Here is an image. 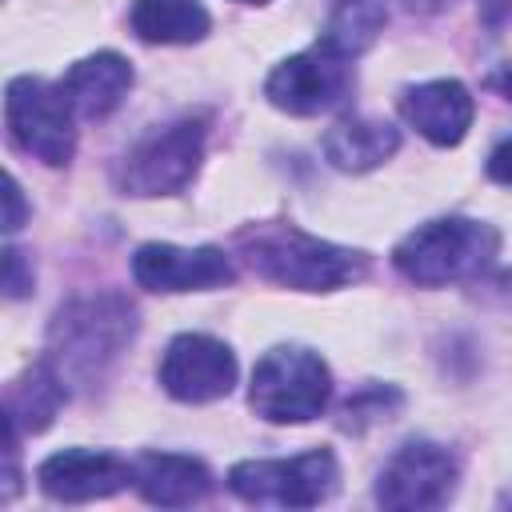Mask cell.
<instances>
[{
    "label": "cell",
    "instance_id": "obj_1",
    "mask_svg": "<svg viewBox=\"0 0 512 512\" xmlns=\"http://www.w3.org/2000/svg\"><path fill=\"white\" fill-rule=\"evenodd\" d=\"M140 332V312L124 292H92L56 308L48 324V364L68 388H96Z\"/></svg>",
    "mask_w": 512,
    "mask_h": 512
},
{
    "label": "cell",
    "instance_id": "obj_2",
    "mask_svg": "<svg viewBox=\"0 0 512 512\" xmlns=\"http://www.w3.org/2000/svg\"><path fill=\"white\" fill-rule=\"evenodd\" d=\"M236 248L256 276L296 292H336L368 276V256L360 248L320 240L292 220L248 224L236 232Z\"/></svg>",
    "mask_w": 512,
    "mask_h": 512
},
{
    "label": "cell",
    "instance_id": "obj_3",
    "mask_svg": "<svg viewBox=\"0 0 512 512\" xmlns=\"http://www.w3.org/2000/svg\"><path fill=\"white\" fill-rule=\"evenodd\" d=\"M500 256V232L488 220L472 216H436L416 224L396 248L392 268L420 288H444L488 272Z\"/></svg>",
    "mask_w": 512,
    "mask_h": 512
},
{
    "label": "cell",
    "instance_id": "obj_4",
    "mask_svg": "<svg viewBox=\"0 0 512 512\" xmlns=\"http://www.w3.org/2000/svg\"><path fill=\"white\" fill-rule=\"evenodd\" d=\"M204 140H208V120L204 116H180L172 124H160L144 132L112 168V184L120 196H176L184 192L204 160Z\"/></svg>",
    "mask_w": 512,
    "mask_h": 512
},
{
    "label": "cell",
    "instance_id": "obj_5",
    "mask_svg": "<svg viewBox=\"0 0 512 512\" xmlns=\"http://www.w3.org/2000/svg\"><path fill=\"white\" fill-rule=\"evenodd\" d=\"M332 372L320 352L304 344H276L268 348L248 384V404L268 424H308L328 408Z\"/></svg>",
    "mask_w": 512,
    "mask_h": 512
},
{
    "label": "cell",
    "instance_id": "obj_6",
    "mask_svg": "<svg viewBox=\"0 0 512 512\" xmlns=\"http://www.w3.org/2000/svg\"><path fill=\"white\" fill-rule=\"evenodd\" d=\"M4 124L12 144L48 168H64L76 156V112L60 84L12 76L4 88Z\"/></svg>",
    "mask_w": 512,
    "mask_h": 512
},
{
    "label": "cell",
    "instance_id": "obj_7",
    "mask_svg": "<svg viewBox=\"0 0 512 512\" xmlns=\"http://www.w3.org/2000/svg\"><path fill=\"white\" fill-rule=\"evenodd\" d=\"M340 488V464L332 448H312L300 456L276 460H240L228 468V492L244 504H280V508H316Z\"/></svg>",
    "mask_w": 512,
    "mask_h": 512
},
{
    "label": "cell",
    "instance_id": "obj_8",
    "mask_svg": "<svg viewBox=\"0 0 512 512\" xmlns=\"http://www.w3.org/2000/svg\"><path fill=\"white\" fill-rule=\"evenodd\" d=\"M460 484V460L436 440H404L376 476V504L392 512H428L444 508Z\"/></svg>",
    "mask_w": 512,
    "mask_h": 512
},
{
    "label": "cell",
    "instance_id": "obj_9",
    "mask_svg": "<svg viewBox=\"0 0 512 512\" xmlns=\"http://www.w3.org/2000/svg\"><path fill=\"white\" fill-rule=\"evenodd\" d=\"M356 88L348 56L324 48L320 40L288 60H280L264 80V100L288 116H320L340 108Z\"/></svg>",
    "mask_w": 512,
    "mask_h": 512
},
{
    "label": "cell",
    "instance_id": "obj_10",
    "mask_svg": "<svg viewBox=\"0 0 512 512\" xmlns=\"http://www.w3.org/2000/svg\"><path fill=\"white\" fill-rule=\"evenodd\" d=\"M236 352L208 332H180L160 356V388L180 404H212L236 388Z\"/></svg>",
    "mask_w": 512,
    "mask_h": 512
},
{
    "label": "cell",
    "instance_id": "obj_11",
    "mask_svg": "<svg viewBox=\"0 0 512 512\" xmlns=\"http://www.w3.org/2000/svg\"><path fill=\"white\" fill-rule=\"evenodd\" d=\"M132 280L148 292H208L224 288L236 280L232 260L224 248L200 244V248H180V244H140L132 256Z\"/></svg>",
    "mask_w": 512,
    "mask_h": 512
},
{
    "label": "cell",
    "instance_id": "obj_12",
    "mask_svg": "<svg viewBox=\"0 0 512 512\" xmlns=\"http://www.w3.org/2000/svg\"><path fill=\"white\" fill-rule=\"evenodd\" d=\"M36 484L48 500L88 504L116 496L124 484H132V460L104 448H60L48 460H40Z\"/></svg>",
    "mask_w": 512,
    "mask_h": 512
},
{
    "label": "cell",
    "instance_id": "obj_13",
    "mask_svg": "<svg viewBox=\"0 0 512 512\" xmlns=\"http://www.w3.org/2000/svg\"><path fill=\"white\" fill-rule=\"evenodd\" d=\"M400 116L408 128H416L428 144L436 148H456L476 116V100L460 80H424V84H408L396 100Z\"/></svg>",
    "mask_w": 512,
    "mask_h": 512
},
{
    "label": "cell",
    "instance_id": "obj_14",
    "mask_svg": "<svg viewBox=\"0 0 512 512\" xmlns=\"http://www.w3.org/2000/svg\"><path fill=\"white\" fill-rule=\"evenodd\" d=\"M212 472L204 460L184 452H144L132 460V488L156 508H188L208 500Z\"/></svg>",
    "mask_w": 512,
    "mask_h": 512
},
{
    "label": "cell",
    "instance_id": "obj_15",
    "mask_svg": "<svg viewBox=\"0 0 512 512\" xmlns=\"http://www.w3.org/2000/svg\"><path fill=\"white\" fill-rule=\"evenodd\" d=\"M56 84L68 96L76 116L104 120L124 104V96L132 88V64L120 52H92V56L76 60Z\"/></svg>",
    "mask_w": 512,
    "mask_h": 512
},
{
    "label": "cell",
    "instance_id": "obj_16",
    "mask_svg": "<svg viewBox=\"0 0 512 512\" xmlns=\"http://www.w3.org/2000/svg\"><path fill=\"white\" fill-rule=\"evenodd\" d=\"M324 160L336 172H372L400 152V128L372 116H344L324 132Z\"/></svg>",
    "mask_w": 512,
    "mask_h": 512
},
{
    "label": "cell",
    "instance_id": "obj_17",
    "mask_svg": "<svg viewBox=\"0 0 512 512\" xmlns=\"http://www.w3.org/2000/svg\"><path fill=\"white\" fill-rule=\"evenodd\" d=\"M64 400H68V384L60 380V372L44 356V360L28 364L8 384V392H4V420L16 424L20 432L36 436V432H44L56 420V412L64 408Z\"/></svg>",
    "mask_w": 512,
    "mask_h": 512
},
{
    "label": "cell",
    "instance_id": "obj_18",
    "mask_svg": "<svg viewBox=\"0 0 512 512\" xmlns=\"http://www.w3.org/2000/svg\"><path fill=\"white\" fill-rule=\"evenodd\" d=\"M128 28L144 44H200L212 32V16L200 0H132Z\"/></svg>",
    "mask_w": 512,
    "mask_h": 512
},
{
    "label": "cell",
    "instance_id": "obj_19",
    "mask_svg": "<svg viewBox=\"0 0 512 512\" xmlns=\"http://www.w3.org/2000/svg\"><path fill=\"white\" fill-rule=\"evenodd\" d=\"M384 4L380 0H332L328 8V20H324V32H320V44L356 60L364 56L380 32H384Z\"/></svg>",
    "mask_w": 512,
    "mask_h": 512
},
{
    "label": "cell",
    "instance_id": "obj_20",
    "mask_svg": "<svg viewBox=\"0 0 512 512\" xmlns=\"http://www.w3.org/2000/svg\"><path fill=\"white\" fill-rule=\"evenodd\" d=\"M400 408H404V392L396 384H364V388H356L340 404L336 428L340 432H352V436H364L368 428L388 424L392 416H400Z\"/></svg>",
    "mask_w": 512,
    "mask_h": 512
},
{
    "label": "cell",
    "instance_id": "obj_21",
    "mask_svg": "<svg viewBox=\"0 0 512 512\" xmlns=\"http://www.w3.org/2000/svg\"><path fill=\"white\" fill-rule=\"evenodd\" d=\"M32 284H36V272H32L28 256L8 244V248H4V296H8V300H24V296L32 292Z\"/></svg>",
    "mask_w": 512,
    "mask_h": 512
},
{
    "label": "cell",
    "instance_id": "obj_22",
    "mask_svg": "<svg viewBox=\"0 0 512 512\" xmlns=\"http://www.w3.org/2000/svg\"><path fill=\"white\" fill-rule=\"evenodd\" d=\"M4 200H8L4 232H20L24 220H28V208H24V192H20V180H16V176H8V192H4Z\"/></svg>",
    "mask_w": 512,
    "mask_h": 512
},
{
    "label": "cell",
    "instance_id": "obj_23",
    "mask_svg": "<svg viewBox=\"0 0 512 512\" xmlns=\"http://www.w3.org/2000/svg\"><path fill=\"white\" fill-rule=\"evenodd\" d=\"M488 180H496V184H512V140H504V144H496L492 152H488Z\"/></svg>",
    "mask_w": 512,
    "mask_h": 512
},
{
    "label": "cell",
    "instance_id": "obj_24",
    "mask_svg": "<svg viewBox=\"0 0 512 512\" xmlns=\"http://www.w3.org/2000/svg\"><path fill=\"white\" fill-rule=\"evenodd\" d=\"M496 96H504V100H512V60L508 64H500L496 72H488V80H484Z\"/></svg>",
    "mask_w": 512,
    "mask_h": 512
},
{
    "label": "cell",
    "instance_id": "obj_25",
    "mask_svg": "<svg viewBox=\"0 0 512 512\" xmlns=\"http://www.w3.org/2000/svg\"><path fill=\"white\" fill-rule=\"evenodd\" d=\"M404 12H420V16H432V12H444V8H452L456 0H396Z\"/></svg>",
    "mask_w": 512,
    "mask_h": 512
},
{
    "label": "cell",
    "instance_id": "obj_26",
    "mask_svg": "<svg viewBox=\"0 0 512 512\" xmlns=\"http://www.w3.org/2000/svg\"><path fill=\"white\" fill-rule=\"evenodd\" d=\"M236 4H268V0H236Z\"/></svg>",
    "mask_w": 512,
    "mask_h": 512
}]
</instances>
